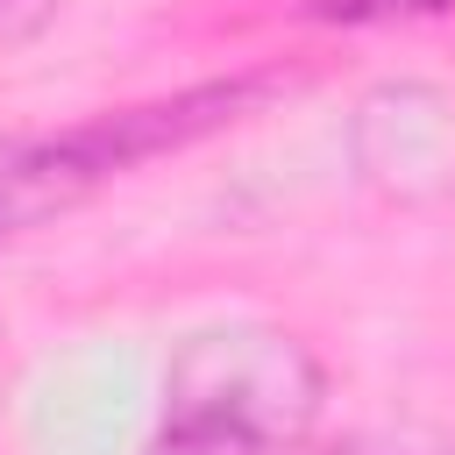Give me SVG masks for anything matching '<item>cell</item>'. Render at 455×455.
I'll list each match as a JSON object with an SVG mask.
<instances>
[{
    "label": "cell",
    "mask_w": 455,
    "mask_h": 455,
    "mask_svg": "<svg viewBox=\"0 0 455 455\" xmlns=\"http://www.w3.org/2000/svg\"><path fill=\"white\" fill-rule=\"evenodd\" d=\"M263 100V85L249 78H228V85H192L178 100H142V107H121V114H100L85 128H64L21 156L0 164V235L7 228H28L71 199H85L92 185L121 178L128 164H149L164 149H185L228 121H242L249 107Z\"/></svg>",
    "instance_id": "cell-1"
},
{
    "label": "cell",
    "mask_w": 455,
    "mask_h": 455,
    "mask_svg": "<svg viewBox=\"0 0 455 455\" xmlns=\"http://www.w3.org/2000/svg\"><path fill=\"white\" fill-rule=\"evenodd\" d=\"M164 412L220 419V427L256 434L263 448H284L320 412V363L284 327H256V320L199 327L178 341L164 370Z\"/></svg>",
    "instance_id": "cell-2"
},
{
    "label": "cell",
    "mask_w": 455,
    "mask_h": 455,
    "mask_svg": "<svg viewBox=\"0 0 455 455\" xmlns=\"http://www.w3.org/2000/svg\"><path fill=\"white\" fill-rule=\"evenodd\" d=\"M355 156L370 178L398 192H434L455 178V100L434 85H384L363 100L355 121Z\"/></svg>",
    "instance_id": "cell-3"
},
{
    "label": "cell",
    "mask_w": 455,
    "mask_h": 455,
    "mask_svg": "<svg viewBox=\"0 0 455 455\" xmlns=\"http://www.w3.org/2000/svg\"><path fill=\"white\" fill-rule=\"evenodd\" d=\"M149 455H277V448H263L256 434L220 427V419H185V412H164V427H156Z\"/></svg>",
    "instance_id": "cell-4"
},
{
    "label": "cell",
    "mask_w": 455,
    "mask_h": 455,
    "mask_svg": "<svg viewBox=\"0 0 455 455\" xmlns=\"http://www.w3.org/2000/svg\"><path fill=\"white\" fill-rule=\"evenodd\" d=\"M50 14H57V0H0V50H21L28 36H43Z\"/></svg>",
    "instance_id": "cell-5"
}]
</instances>
